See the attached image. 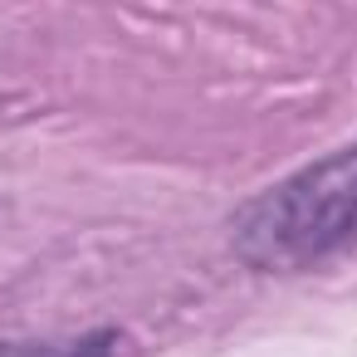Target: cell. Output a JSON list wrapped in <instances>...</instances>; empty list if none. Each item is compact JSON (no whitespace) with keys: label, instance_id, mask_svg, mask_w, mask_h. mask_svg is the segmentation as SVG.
<instances>
[{"label":"cell","instance_id":"6da1fadb","mask_svg":"<svg viewBox=\"0 0 357 357\" xmlns=\"http://www.w3.org/2000/svg\"><path fill=\"white\" fill-rule=\"evenodd\" d=\"M357 240V142L294 172L235 215V250L255 269H303Z\"/></svg>","mask_w":357,"mask_h":357},{"label":"cell","instance_id":"7a4b0ae2","mask_svg":"<svg viewBox=\"0 0 357 357\" xmlns=\"http://www.w3.org/2000/svg\"><path fill=\"white\" fill-rule=\"evenodd\" d=\"M108 352H113L108 333H93V337H79L64 347H40V342H6L0 347V357H108Z\"/></svg>","mask_w":357,"mask_h":357}]
</instances>
